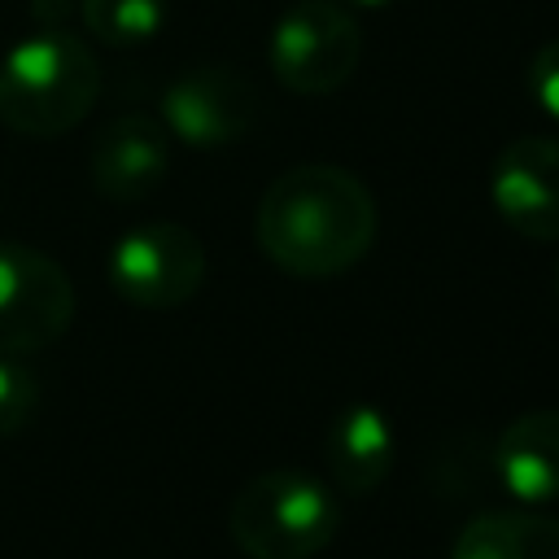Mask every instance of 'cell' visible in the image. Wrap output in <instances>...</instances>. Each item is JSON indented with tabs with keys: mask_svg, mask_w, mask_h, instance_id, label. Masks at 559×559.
Listing matches in <instances>:
<instances>
[{
	"mask_svg": "<svg viewBox=\"0 0 559 559\" xmlns=\"http://www.w3.org/2000/svg\"><path fill=\"white\" fill-rule=\"evenodd\" d=\"M74 319V284L48 253L0 240V354H35Z\"/></svg>",
	"mask_w": 559,
	"mask_h": 559,
	"instance_id": "cell-6",
	"label": "cell"
},
{
	"mask_svg": "<svg viewBox=\"0 0 559 559\" xmlns=\"http://www.w3.org/2000/svg\"><path fill=\"white\" fill-rule=\"evenodd\" d=\"M345 4H354V9H384V4H393V0H345Z\"/></svg>",
	"mask_w": 559,
	"mask_h": 559,
	"instance_id": "cell-16",
	"label": "cell"
},
{
	"mask_svg": "<svg viewBox=\"0 0 559 559\" xmlns=\"http://www.w3.org/2000/svg\"><path fill=\"white\" fill-rule=\"evenodd\" d=\"M450 559H559V520L537 511H485L459 528Z\"/></svg>",
	"mask_w": 559,
	"mask_h": 559,
	"instance_id": "cell-12",
	"label": "cell"
},
{
	"mask_svg": "<svg viewBox=\"0 0 559 559\" xmlns=\"http://www.w3.org/2000/svg\"><path fill=\"white\" fill-rule=\"evenodd\" d=\"M555 293H559V262H555Z\"/></svg>",
	"mask_w": 559,
	"mask_h": 559,
	"instance_id": "cell-17",
	"label": "cell"
},
{
	"mask_svg": "<svg viewBox=\"0 0 559 559\" xmlns=\"http://www.w3.org/2000/svg\"><path fill=\"white\" fill-rule=\"evenodd\" d=\"M524 87H528L533 105H537L546 118L559 122V39H550V44H542V48L533 52V61H528V70H524Z\"/></svg>",
	"mask_w": 559,
	"mask_h": 559,
	"instance_id": "cell-15",
	"label": "cell"
},
{
	"mask_svg": "<svg viewBox=\"0 0 559 559\" xmlns=\"http://www.w3.org/2000/svg\"><path fill=\"white\" fill-rule=\"evenodd\" d=\"M258 92L227 66H201L179 74L162 92V127L188 148H223L253 131Z\"/></svg>",
	"mask_w": 559,
	"mask_h": 559,
	"instance_id": "cell-7",
	"label": "cell"
},
{
	"mask_svg": "<svg viewBox=\"0 0 559 559\" xmlns=\"http://www.w3.org/2000/svg\"><path fill=\"white\" fill-rule=\"evenodd\" d=\"M323 450L336 489L349 498H367L393 472V424L380 406L354 402L332 419Z\"/></svg>",
	"mask_w": 559,
	"mask_h": 559,
	"instance_id": "cell-11",
	"label": "cell"
},
{
	"mask_svg": "<svg viewBox=\"0 0 559 559\" xmlns=\"http://www.w3.org/2000/svg\"><path fill=\"white\" fill-rule=\"evenodd\" d=\"M100 96V66L61 26L17 39L0 61V122L31 140L74 131Z\"/></svg>",
	"mask_w": 559,
	"mask_h": 559,
	"instance_id": "cell-2",
	"label": "cell"
},
{
	"mask_svg": "<svg viewBox=\"0 0 559 559\" xmlns=\"http://www.w3.org/2000/svg\"><path fill=\"white\" fill-rule=\"evenodd\" d=\"M83 26L109 48H140L166 26V0H83Z\"/></svg>",
	"mask_w": 559,
	"mask_h": 559,
	"instance_id": "cell-13",
	"label": "cell"
},
{
	"mask_svg": "<svg viewBox=\"0 0 559 559\" xmlns=\"http://www.w3.org/2000/svg\"><path fill=\"white\" fill-rule=\"evenodd\" d=\"M109 284L140 310H170L205 284V245L179 223H140L109 249Z\"/></svg>",
	"mask_w": 559,
	"mask_h": 559,
	"instance_id": "cell-5",
	"label": "cell"
},
{
	"mask_svg": "<svg viewBox=\"0 0 559 559\" xmlns=\"http://www.w3.org/2000/svg\"><path fill=\"white\" fill-rule=\"evenodd\" d=\"M39 411V380L17 354H0V437L22 432Z\"/></svg>",
	"mask_w": 559,
	"mask_h": 559,
	"instance_id": "cell-14",
	"label": "cell"
},
{
	"mask_svg": "<svg viewBox=\"0 0 559 559\" xmlns=\"http://www.w3.org/2000/svg\"><path fill=\"white\" fill-rule=\"evenodd\" d=\"M271 74L297 96H328L349 83L362 57V31L341 0H297L271 26Z\"/></svg>",
	"mask_w": 559,
	"mask_h": 559,
	"instance_id": "cell-4",
	"label": "cell"
},
{
	"mask_svg": "<svg viewBox=\"0 0 559 559\" xmlns=\"http://www.w3.org/2000/svg\"><path fill=\"white\" fill-rule=\"evenodd\" d=\"M380 214L358 175L332 162H306L266 183L253 236L258 249L297 280H332L358 266L376 240Z\"/></svg>",
	"mask_w": 559,
	"mask_h": 559,
	"instance_id": "cell-1",
	"label": "cell"
},
{
	"mask_svg": "<svg viewBox=\"0 0 559 559\" xmlns=\"http://www.w3.org/2000/svg\"><path fill=\"white\" fill-rule=\"evenodd\" d=\"M170 170V131L148 114L105 122L87 153L92 188L109 201H144Z\"/></svg>",
	"mask_w": 559,
	"mask_h": 559,
	"instance_id": "cell-9",
	"label": "cell"
},
{
	"mask_svg": "<svg viewBox=\"0 0 559 559\" xmlns=\"http://www.w3.org/2000/svg\"><path fill=\"white\" fill-rule=\"evenodd\" d=\"M227 528L249 559H314L341 533V498L319 476L262 472L231 498Z\"/></svg>",
	"mask_w": 559,
	"mask_h": 559,
	"instance_id": "cell-3",
	"label": "cell"
},
{
	"mask_svg": "<svg viewBox=\"0 0 559 559\" xmlns=\"http://www.w3.org/2000/svg\"><path fill=\"white\" fill-rule=\"evenodd\" d=\"M493 476L524 507L559 502V406L524 411L498 432Z\"/></svg>",
	"mask_w": 559,
	"mask_h": 559,
	"instance_id": "cell-10",
	"label": "cell"
},
{
	"mask_svg": "<svg viewBox=\"0 0 559 559\" xmlns=\"http://www.w3.org/2000/svg\"><path fill=\"white\" fill-rule=\"evenodd\" d=\"M489 201L498 218L528 240H559V140L520 135L489 170Z\"/></svg>",
	"mask_w": 559,
	"mask_h": 559,
	"instance_id": "cell-8",
	"label": "cell"
}]
</instances>
